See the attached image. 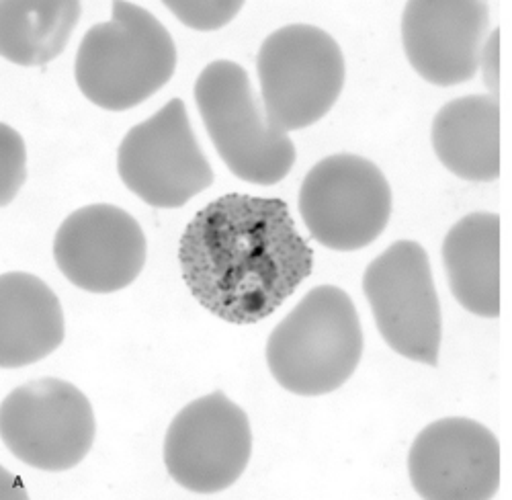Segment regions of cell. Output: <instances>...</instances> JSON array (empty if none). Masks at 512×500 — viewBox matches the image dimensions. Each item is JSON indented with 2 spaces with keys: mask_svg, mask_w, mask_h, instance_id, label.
Returning a JSON list of instances; mask_svg holds the SVG:
<instances>
[{
  "mask_svg": "<svg viewBox=\"0 0 512 500\" xmlns=\"http://www.w3.org/2000/svg\"><path fill=\"white\" fill-rule=\"evenodd\" d=\"M80 13L78 0H3L0 54L19 66H46L64 52Z\"/></svg>",
  "mask_w": 512,
  "mask_h": 500,
  "instance_id": "obj_17",
  "label": "cell"
},
{
  "mask_svg": "<svg viewBox=\"0 0 512 500\" xmlns=\"http://www.w3.org/2000/svg\"><path fill=\"white\" fill-rule=\"evenodd\" d=\"M480 70L488 93L498 99L500 95V29L488 33L480 54Z\"/></svg>",
  "mask_w": 512,
  "mask_h": 500,
  "instance_id": "obj_20",
  "label": "cell"
},
{
  "mask_svg": "<svg viewBox=\"0 0 512 500\" xmlns=\"http://www.w3.org/2000/svg\"><path fill=\"white\" fill-rule=\"evenodd\" d=\"M164 7L181 23L197 31H216L228 25L244 7L242 0H164Z\"/></svg>",
  "mask_w": 512,
  "mask_h": 500,
  "instance_id": "obj_18",
  "label": "cell"
},
{
  "mask_svg": "<svg viewBox=\"0 0 512 500\" xmlns=\"http://www.w3.org/2000/svg\"><path fill=\"white\" fill-rule=\"evenodd\" d=\"M0 140H3V193H0V203L5 207L15 199L27 177L25 144L7 123L0 125Z\"/></svg>",
  "mask_w": 512,
  "mask_h": 500,
  "instance_id": "obj_19",
  "label": "cell"
},
{
  "mask_svg": "<svg viewBox=\"0 0 512 500\" xmlns=\"http://www.w3.org/2000/svg\"><path fill=\"white\" fill-rule=\"evenodd\" d=\"M142 226L111 203L72 212L54 238V259L62 275L91 294H113L132 285L146 265Z\"/></svg>",
  "mask_w": 512,
  "mask_h": 500,
  "instance_id": "obj_12",
  "label": "cell"
},
{
  "mask_svg": "<svg viewBox=\"0 0 512 500\" xmlns=\"http://www.w3.org/2000/svg\"><path fill=\"white\" fill-rule=\"evenodd\" d=\"M95 412L74 384L41 378L15 388L0 406V435L23 464L44 472H66L89 455Z\"/></svg>",
  "mask_w": 512,
  "mask_h": 500,
  "instance_id": "obj_8",
  "label": "cell"
},
{
  "mask_svg": "<svg viewBox=\"0 0 512 500\" xmlns=\"http://www.w3.org/2000/svg\"><path fill=\"white\" fill-rule=\"evenodd\" d=\"M437 158L463 181L492 183L500 177V103L492 95L449 101L433 121Z\"/></svg>",
  "mask_w": 512,
  "mask_h": 500,
  "instance_id": "obj_15",
  "label": "cell"
},
{
  "mask_svg": "<svg viewBox=\"0 0 512 500\" xmlns=\"http://www.w3.org/2000/svg\"><path fill=\"white\" fill-rule=\"evenodd\" d=\"M363 349L361 320L347 291L318 285L271 332L267 365L283 390L324 396L353 378Z\"/></svg>",
  "mask_w": 512,
  "mask_h": 500,
  "instance_id": "obj_3",
  "label": "cell"
},
{
  "mask_svg": "<svg viewBox=\"0 0 512 500\" xmlns=\"http://www.w3.org/2000/svg\"><path fill=\"white\" fill-rule=\"evenodd\" d=\"M123 185L152 207L177 210L211 187L213 169L181 99L134 125L117 150Z\"/></svg>",
  "mask_w": 512,
  "mask_h": 500,
  "instance_id": "obj_9",
  "label": "cell"
},
{
  "mask_svg": "<svg viewBox=\"0 0 512 500\" xmlns=\"http://www.w3.org/2000/svg\"><path fill=\"white\" fill-rule=\"evenodd\" d=\"M363 291L388 347L437 367L443 316L426 250L414 240L394 242L365 269Z\"/></svg>",
  "mask_w": 512,
  "mask_h": 500,
  "instance_id": "obj_6",
  "label": "cell"
},
{
  "mask_svg": "<svg viewBox=\"0 0 512 500\" xmlns=\"http://www.w3.org/2000/svg\"><path fill=\"white\" fill-rule=\"evenodd\" d=\"M179 263L207 312L230 324H256L312 275L314 250L283 199L230 193L189 222Z\"/></svg>",
  "mask_w": 512,
  "mask_h": 500,
  "instance_id": "obj_1",
  "label": "cell"
},
{
  "mask_svg": "<svg viewBox=\"0 0 512 500\" xmlns=\"http://www.w3.org/2000/svg\"><path fill=\"white\" fill-rule=\"evenodd\" d=\"M193 95L213 146L240 181L269 187L291 173L297 158L295 144L269 123L240 64L230 60L207 64L195 80Z\"/></svg>",
  "mask_w": 512,
  "mask_h": 500,
  "instance_id": "obj_4",
  "label": "cell"
},
{
  "mask_svg": "<svg viewBox=\"0 0 512 500\" xmlns=\"http://www.w3.org/2000/svg\"><path fill=\"white\" fill-rule=\"evenodd\" d=\"M64 341L58 296L35 275L0 277V365L17 369L52 355Z\"/></svg>",
  "mask_w": 512,
  "mask_h": 500,
  "instance_id": "obj_14",
  "label": "cell"
},
{
  "mask_svg": "<svg viewBox=\"0 0 512 500\" xmlns=\"http://www.w3.org/2000/svg\"><path fill=\"white\" fill-rule=\"evenodd\" d=\"M256 72L267 119L285 134L318 123L338 101L347 78L336 39L306 23L273 31L259 50Z\"/></svg>",
  "mask_w": 512,
  "mask_h": 500,
  "instance_id": "obj_5",
  "label": "cell"
},
{
  "mask_svg": "<svg viewBox=\"0 0 512 500\" xmlns=\"http://www.w3.org/2000/svg\"><path fill=\"white\" fill-rule=\"evenodd\" d=\"M443 265L453 298L480 318L500 316V218L474 212L443 240Z\"/></svg>",
  "mask_w": 512,
  "mask_h": 500,
  "instance_id": "obj_16",
  "label": "cell"
},
{
  "mask_svg": "<svg viewBox=\"0 0 512 500\" xmlns=\"http://www.w3.org/2000/svg\"><path fill=\"white\" fill-rule=\"evenodd\" d=\"M177 46L168 29L146 9L115 0L111 19L82 37L74 76L80 93L107 111H127L173 78Z\"/></svg>",
  "mask_w": 512,
  "mask_h": 500,
  "instance_id": "obj_2",
  "label": "cell"
},
{
  "mask_svg": "<svg viewBox=\"0 0 512 500\" xmlns=\"http://www.w3.org/2000/svg\"><path fill=\"white\" fill-rule=\"evenodd\" d=\"M252 455L246 412L224 392L187 404L164 437V466L179 486L197 494L230 488Z\"/></svg>",
  "mask_w": 512,
  "mask_h": 500,
  "instance_id": "obj_10",
  "label": "cell"
},
{
  "mask_svg": "<svg viewBox=\"0 0 512 500\" xmlns=\"http://www.w3.org/2000/svg\"><path fill=\"white\" fill-rule=\"evenodd\" d=\"M488 29L484 0H410L402 15V44L426 82L457 87L478 74Z\"/></svg>",
  "mask_w": 512,
  "mask_h": 500,
  "instance_id": "obj_13",
  "label": "cell"
},
{
  "mask_svg": "<svg viewBox=\"0 0 512 500\" xmlns=\"http://www.w3.org/2000/svg\"><path fill=\"white\" fill-rule=\"evenodd\" d=\"M297 203L318 244L353 253L386 230L392 216V187L371 160L340 152L312 166Z\"/></svg>",
  "mask_w": 512,
  "mask_h": 500,
  "instance_id": "obj_7",
  "label": "cell"
},
{
  "mask_svg": "<svg viewBox=\"0 0 512 500\" xmlns=\"http://www.w3.org/2000/svg\"><path fill=\"white\" fill-rule=\"evenodd\" d=\"M408 476L424 500H490L500 488V443L478 421H435L410 447Z\"/></svg>",
  "mask_w": 512,
  "mask_h": 500,
  "instance_id": "obj_11",
  "label": "cell"
}]
</instances>
